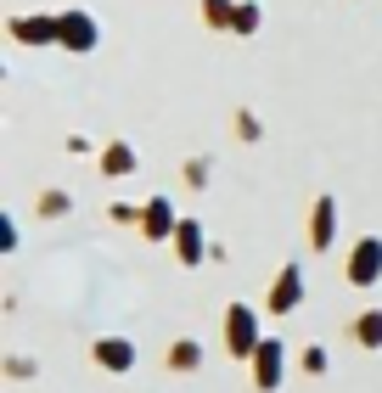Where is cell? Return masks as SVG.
Returning <instances> with one entry per match:
<instances>
[{
    "instance_id": "cell-1",
    "label": "cell",
    "mask_w": 382,
    "mask_h": 393,
    "mask_svg": "<svg viewBox=\"0 0 382 393\" xmlns=\"http://www.w3.org/2000/svg\"><path fill=\"white\" fill-rule=\"evenodd\" d=\"M376 276V242H365V253H354V281H371Z\"/></svg>"
}]
</instances>
